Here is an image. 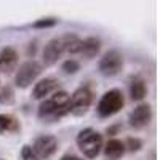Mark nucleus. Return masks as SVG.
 Returning a JSON list of instances; mask_svg holds the SVG:
<instances>
[{
    "label": "nucleus",
    "instance_id": "nucleus-1",
    "mask_svg": "<svg viewBox=\"0 0 160 160\" xmlns=\"http://www.w3.org/2000/svg\"><path fill=\"white\" fill-rule=\"evenodd\" d=\"M69 99H71L69 93L56 91L51 98L40 102V106H38V118L51 123V122H56V120L62 118L64 115L71 114Z\"/></svg>",
    "mask_w": 160,
    "mask_h": 160
},
{
    "label": "nucleus",
    "instance_id": "nucleus-2",
    "mask_svg": "<svg viewBox=\"0 0 160 160\" xmlns=\"http://www.w3.org/2000/svg\"><path fill=\"white\" fill-rule=\"evenodd\" d=\"M77 146L87 158H96L102 149V136L93 128H83L77 135Z\"/></svg>",
    "mask_w": 160,
    "mask_h": 160
},
{
    "label": "nucleus",
    "instance_id": "nucleus-3",
    "mask_svg": "<svg viewBox=\"0 0 160 160\" xmlns=\"http://www.w3.org/2000/svg\"><path fill=\"white\" fill-rule=\"evenodd\" d=\"M125 106V98H123V93L114 88V90H109L106 91L104 95L101 96L98 106H96V111H98V115L102 117V118H109L112 115H115L117 112H120Z\"/></svg>",
    "mask_w": 160,
    "mask_h": 160
},
{
    "label": "nucleus",
    "instance_id": "nucleus-4",
    "mask_svg": "<svg viewBox=\"0 0 160 160\" xmlns=\"http://www.w3.org/2000/svg\"><path fill=\"white\" fill-rule=\"evenodd\" d=\"M40 74H42V64L37 62L35 59L26 61L19 66V69H16L15 83L19 88H28L29 85L35 82Z\"/></svg>",
    "mask_w": 160,
    "mask_h": 160
},
{
    "label": "nucleus",
    "instance_id": "nucleus-5",
    "mask_svg": "<svg viewBox=\"0 0 160 160\" xmlns=\"http://www.w3.org/2000/svg\"><path fill=\"white\" fill-rule=\"evenodd\" d=\"M93 102V91L88 87H80L77 88L69 99V106H71V114L82 117L88 112L90 106Z\"/></svg>",
    "mask_w": 160,
    "mask_h": 160
},
{
    "label": "nucleus",
    "instance_id": "nucleus-6",
    "mask_svg": "<svg viewBox=\"0 0 160 160\" xmlns=\"http://www.w3.org/2000/svg\"><path fill=\"white\" fill-rule=\"evenodd\" d=\"M98 68H99V72L104 77H114L123 68V56L120 55V51H117V50H109L108 53H104L102 58L99 59Z\"/></svg>",
    "mask_w": 160,
    "mask_h": 160
},
{
    "label": "nucleus",
    "instance_id": "nucleus-7",
    "mask_svg": "<svg viewBox=\"0 0 160 160\" xmlns=\"http://www.w3.org/2000/svg\"><path fill=\"white\" fill-rule=\"evenodd\" d=\"M31 148L40 160H48L58 151V139L51 135H42L34 141Z\"/></svg>",
    "mask_w": 160,
    "mask_h": 160
},
{
    "label": "nucleus",
    "instance_id": "nucleus-8",
    "mask_svg": "<svg viewBox=\"0 0 160 160\" xmlns=\"http://www.w3.org/2000/svg\"><path fill=\"white\" fill-rule=\"evenodd\" d=\"M151 117H152L151 106L146 104V102H142V104L136 106V108L131 111V114H130V117H128L130 127L135 128V130H141V128H144L146 125H149Z\"/></svg>",
    "mask_w": 160,
    "mask_h": 160
},
{
    "label": "nucleus",
    "instance_id": "nucleus-9",
    "mask_svg": "<svg viewBox=\"0 0 160 160\" xmlns=\"http://www.w3.org/2000/svg\"><path fill=\"white\" fill-rule=\"evenodd\" d=\"M62 53H64V47L61 38H51L43 48V64L45 66L56 64L58 59L62 56Z\"/></svg>",
    "mask_w": 160,
    "mask_h": 160
},
{
    "label": "nucleus",
    "instance_id": "nucleus-10",
    "mask_svg": "<svg viewBox=\"0 0 160 160\" xmlns=\"http://www.w3.org/2000/svg\"><path fill=\"white\" fill-rule=\"evenodd\" d=\"M18 68V51L13 47H5L0 51V71L3 74H11Z\"/></svg>",
    "mask_w": 160,
    "mask_h": 160
},
{
    "label": "nucleus",
    "instance_id": "nucleus-11",
    "mask_svg": "<svg viewBox=\"0 0 160 160\" xmlns=\"http://www.w3.org/2000/svg\"><path fill=\"white\" fill-rule=\"evenodd\" d=\"M59 87V82L53 77H47V78H42L40 82L35 83L34 90H32V98L34 99H43L45 96L55 93Z\"/></svg>",
    "mask_w": 160,
    "mask_h": 160
},
{
    "label": "nucleus",
    "instance_id": "nucleus-12",
    "mask_svg": "<svg viewBox=\"0 0 160 160\" xmlns=\"http://www.w3.org/2000/svg\"><path fill=\"white\" fill-rule=\"evenodd\" d=\"M101 50V40L96 37H88L85 40H82V45H80V51L78 55H82L87 59L95 58Z\"/></svg>",
    "mask_w": 160,
    "mask_h": 160
},
{
    "label": "nucleus",
    "instance_id": "nucleus-13",
    "mask_svg": "<svg viewBox=\"0 0 160 160\" xmlns=\"http://www.w3.org/2000/svg\"><path fill=\"white\" fill-rule=\"evenodd\" d=\"M102 149H104L106 160H118L125 154V146L120 139H109Z\"/></svg>",
    "mask_w": 160,
    "mask_h": 160
},
{
    "label": "nucleus",
    "instance_id": "nucleus-14",
    "mask_svg": "<svg viewBox=\"0 0 160 160\" xmlns=\"http://www.w3.org/2000/svg\"><path fill=\"white\" fill-rule=\"evenodd\" d=\"M148 95V87H146V82L142 78L136 77L131 80L130 83V96L133 101H142Z\"/></svg>",
    "mask_w": 160,
    "mask_h": 160
},
{
    "label": "nucleus",
    "instance_id": "nucleus-15",
    "mask_svg": "<svg viewBox=\"0 0 160 160\" xmlns=\"http://www.w3.org/2000/svg\"><path fill=\"white\" fill-rule=\"evenodd\" d=\"M21 130V125L18 118H15L10 114H0V135L3 133H16Z\"/></svg>",
    "mask_w": 160,
    "mask_h": 160
},
{
    "label": "nucleus",
    "instance_id": "nucleus-16",
    "mask_svg": "<svg viewBox=\"0 0 160 160\" xmlns=\"http://www.w3.org/2000/svg\"><path fill=\"white\" fill-rule=\"evenodd\" d=\"M61 42H62L64 51L71 53V55H78L80 45H82V40L78 38V35H75V34H66L64 37H61Z\"/></svg>",
    "mask_w": 160,
    "mask_h": 160
},
{
    "label": "nucleus",
    "instance_id": "nucleus-17",
    "mask_svg": "<svg viewBox=\"0 0 160 160\" xmlns=\"http://www.w3.org/2000/svg\"><path fill=\"white\" fill-rule=\"evenodd\" d=\"M123 146H125V151H130V152H138L141 148H142V141L139 139V138H128L125 142H123Z\"/></svg>",
    "mask_w": 160,
    "mask_h": 160
},
{
    "label": "nucleus",
    "instance_id": "nucleus-18",
    "mask_svg": "<svg viewBox=\"0 0 160 160\" xmlns=\"http://www.w3.org/2000/svg\"><path fill=\"white\" fill-rule=\"evenodd\" d=\"M56 24H58L56 18H43V19L35 21L32 26L35 29H47V28H53V26H56Z\"/></svg>",
    "mask_w": 160,
    "mask_h": 160
},
{
    "label": "nucleus",
    "instance_id": "nucleus-19",
    "mask_svg": "<svg viewBox=\"0 0 160 160\" xmlns=\"http://www.w3.org/2000/svg\"><path fill=\"white\" fill-rule=\"evenodd\" d=\"M62 71L66 74H75V72L80 71V64L75 59H68V61L62 62Z\"/></svg>",
    "mask_w": 160,
    "mask_h": 160
},
{
    "label": "nucleus",
    "instance_id": "nucleus-20",
    "mask_svg": "<svg viewBox=\"0 0 160 160\" xmlns=\"http://www.w3.org/2000/svg\"><path fill=\"white\" fill-rule=\"evenodd\" d=\"M13 101H15V93H13V88L11 87H5L2 91H0V102L11 104Z\"/></svg>",
    "mask_w": 160,
    "mask_h": 160
},
{
    "label": "nucleus",
    "instance_id": "nucleus-21",
    "mask_svg": "<svg viewBox=\"0 0 160 160\" xmlns=\"http://www.w3.org/2000/svg\"><path fill=\"white\" fill-rule=\"evenodd\" d=\"M21 160H40L29 144H24L21 149Z\"/></svg>",
    "mask_w": 160,
    "mask_h": 160
},
{
    "label": "nucleus",
    "instance_id": "nucleus-22",
    "mask_svg": "<svg viewBox=\"0 0 160 160\" xmlns=\"http://www.w3.org/2000/svg\"><path fill=\"white\" fill-rule=\"evenodd\" d=\"M59 160H83V158L78 157V155H74V154H66V155H62Z\"/></svg>",
    "mask_w": 160,
    "mask_h": 160
},
{
    "label": "nucleus",
    "instance_id": "nucleus-23",
    "mask_svg": "<svg viewBox=\"0 0 160 160\" xmlns=\"http://www.w3.org/2000/svg\"><path fill=\"white\" fill-rule=\"evenodd\" d=\"M118 130H120V125L117 123V125H114V127H109V128L106 130V131H108V135H109V136H114V135H115V133H117Z\"/></svg>",
    "mask_w": 160,
    "mask_h": 160
},
{
    "label": "nucleus",
    "instance_id": "nucleus-24",
    "mask_svg": "<svg viewBox=\"0 0 160 160\" xmlns=\"http://www.w3.org/2000/svg\"><path fill=\"white\" fill-rule=\"evenodd\" d=\"M0 160H2V158H0Z\"/></svg>",
    "mask_w": 160,
    "mask_h": 160
}]
</instances>
